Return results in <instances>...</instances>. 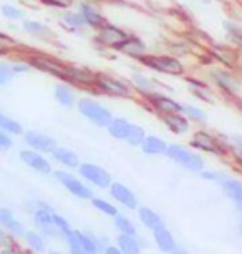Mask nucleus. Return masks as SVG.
<instances>
[{
  "label": "nucleus",
  "mask_w": 242,
  "mask_h": 254,
  "mask_svg": "<svg viewBox=\"0 0 242 254\" xmlns=\"http://www.w3.org/2000/svg\"><path fill=\"white\" fill-rule=\"evenodd\" d=\"M20 158L23 163H27V166H30L32 170L39 171V173H50L51 171L50 163L35 151H22Z\"/></svg>",
  "instance_id": "nucleus-13"
},
{
  "label": "nucleus",
  "mask_w": 242,
  "mask_h": 254,
  "mask_svg": "<svg viewBox=\"0 0 242 254\" xmlns=\"http://www.w3.org/2000/svg\"><path fill=\"white\" fill-rule=\"evenodd\" d=\"M2 15L7 18H12V20H17V18L23 17V12L20 8H17L15 5H8V3H3L2 5Z\"/></svg>",
  "instance_id": "nucleus-36"
},
{
  "label": "nucleus",
  "mask_w": 242,
  "mask_h": 254,
  "mask_svg": "<svg viewBox=\"0 0 242 254\" xmlns=\"http://www.w3.org/2000/svg\"><path fill=\"white\" fill-rule=\"evenodd\" d=\"M55 98L56 102H58L61 107H73L75 105V93L72 92V88L66 87V85H58V87L55 88Z\"/></svg>",
  "instance_id": "nucleus-23"
},
{
  "label": "nucleus",
  "mask_w": 242,
  "mask_h": 254,
  "mask_svg": "<svg viewBox=\"0 0 242 254\" xmlns=\"http://www.w3.org/2000/svg\"><path fill=\"white\" fill-rule=\"evenodd\" d=\"M25 141L33 150H39V151H53L56 148V141L53 138L40 131H28L25 135Z\"/></svg>",
  "instance_id": "nucleus-9"
},
{
  "label": "nucleus",
  "mask_w": 242,
  "mask_h": 254,
  "mask_svg": "<svg viewBox=\"0 0 242 254\" xmlns=\"http://www.w3.org/2000/svg\"><path fill=\"white\" fill-rule=\"evenodd\" d=\"M143 64L151 66L153 70L159 71V73H166V75H183L184 73V65L174 57H168V55H153V57H141L140 59Z\"/></svg>",
  "instance_id": "nucleus-2"
},
{
  "label": "nucleus",
  "mask_w": 242,
  "mask_h": 254,
  "mask_svg": "<svg viewBox=\"0 0 242 254\" xmlns=\"http://www.w3.org/2000/svg\"><path fill=\"white\" fill-rule=\"evenodd\" d=\"M140 218L143 219V223L146 224L148 228L151 229H159V228H164L163 224V219H161L154 211H151L149 208H141L140 209Z\"/></svg>",
  "instance_id": "nucleus-26"
},
{
  "label": "nucleus",
  "mask_w": 242,
  "mask_h": 254,
  "mask_svg": "<svg viewBox=\"0 0 242 254\" xmlns=\"http://www.w3.org/2000/svg\"><path fill=\"white\" fill-rule=\"evenodd\" d=\"M214 78H216V83L219 85L222 90H226V92L236 93L237 90H239V83H237L234 76L231 73H227V71H216Z\"/></svg>",
  "instance_id": "nucleus-21"
},
{
  "label": "nucleus",
  "mask_w": 242,
  "mask_h": 254,
  "mask_svg": "<svg viewBox=\"0 0 242 254\" xmlns=\"http://www.w3.org/2000/svg\"><path fill=\"white\" fill-rule=\"evenodd\" d=\"M154 239L158 243V246L161 251L164 253H169V251H174V241H173V236L166 231L164 228H159V229H154Z\"/></svg>",
  "instance_id": "nucleus-24"
},
{
  "label": "nucleus",
  "mask_w": 242,
  "mask_h": 254,
  "mask_svg": "<svg viewBox=\"0 0 242 254\" xmlns=\"http://www.w3.org/2000/svg\"><path fill=\"white\" fill-rule=\"evenodd\" d=\"M163 122L166 123V127L169 128L171 131L178 133V135H183L189 130V123L188 120L183 117L181 113H173V115H164Z\"/></svg>",
  "instance_id": "nucleus-17"
},
{
  "label": "nucleus",
  "mask_w": 242,
  "mask_h": 254,
  "mask_svg": "<svg viewBox=\"0 0 242 254\" xmlns=\"http://www.w3.org/2000/svg\"><path fill=\"white\" fill-rule=\"evenodd\" d=\"M5 226L10 229L12 233H15V234H23V226L20 223H17L15 219H10L8 223H5Z\"/></svg>",
  "instance_id": "nucleus-42"
},
{
  "label": "nucleus",
  "mask_w": 242,
  "mask_h": 254,
  "mask_svg": "<svg viewBox=\"0 0 242 254\" xmlns=\"http://www.w3.org/2000/svg\"><path fill=\"white\" fill-rule=\"evenodd\" d=\"M118 243H120L121 251L125 254H140V246H138V243L130 236V234H123V236H120L118 238Z\"/></svg>",
  "instance_id": "nucleus-27"
},
{
  "label": "nucleus",
  "mask_w": 242,
  "mask_h": 254,
  "mask_svg": "<svg viewBox=\"0 0 242 254\" xmlns=\"http://www.w3.org/2000/svg\"><path fill=\"white\" fill-rule=\"evenodd\" d=\"M10 219H13V216H12V213L8 209H5V208H2L0 209V221H2L3 224L5 223H8Z\"/></svg>",
  "instance_id": "nucleus-46"
},
{
  "label": "nucleus",
  "mask_w": 242,
  "mask_h": 254,
  "mask_svg": "<svg viewBox=\"0 0 242 254\" xmlns=\"http://www.w3.org/2000/svg\"><path fill=\"white\" fill-rule=\"evenodd\" d=\"M204 178H207V180H216L219 175H216V173H202Z\"/></svg>",
  "instance_id": "nucleus-48"
},
{
  "label": "nucleus",
  "mask_w": 242,
  "mask_h": 254,
  "mask_svg": "<svg viewBox=\"0 0 242 254\" xmlns=\"http://www.w3.org/2000/svg\"><path fill=\"white\" fill-rule=\"evenodd\" d=\"M55 178L60 181L61 185L65 186L66 190L70 191L72 194L78 196V198H92V191H90L87 186H85L83 183H80V180L73 178L72 175L65 173V171H56L55 173Z\"/></svg>",
  "instance_id": "nucleus-8"
},
{
  "label": "nucleus",
  "mask_w": 242,
  "mask_h": 254,
  "mask_svg": "<svg viewBox=\"0 0 242 254\" xmlns=\"http://www.w3.org/2000/svg\"><path fill=\"white\" fill-rule=\"evenodd\" d=\"M10 145H12V140L7 136L5 131H2L0 133V148H2V150H8Z\"/></svg>",
  "instance_id": "nucleus-43"
},
{
  "label": "nucleus",
  "mask_w": 242,
  "mask_h": 254,
  "mask_svg": "<svg viewBox=\"0 0 242 254\" xmlns=\"http://www.w3.org/2000/svg\"><path fill=\"white\" fill-rule=\"evenodd\" d=\"M53 224H56V226L61 229H65V231H68V223H66L61 216H58V214H53Z\"/></svg>",
  "instance_id": "nucleus-45"
},
{
  "label": "nucleus",
  "mask_w": 242,
  "mask_h": 254,
  "mask_svg": "<svg viewBox=\"0 0 242 254\" xmlns=\"http://www.w3.org/2000/svg\"><path fill=\"white\" fill-rule=\"evenodd\" d=\"M13 71H12V66L7 65V64H2L0 65V85H7L8 81L13 78Z\"/></svg>",
  "instance_id": "nucleus-38"
},
{
  "label": "nucleus",
  "mask_w": 242,
  "mask_h": 254,
  "mask_svg": "<svg viewBox=\"0 0 242 254\" xmlns=\"http://www.w3.org/2000/svg\"><path fill=\"white\" fill-rule=\"evenodd\" d=\"M63 20H65L66 25L75 27V28H80V27L87 25V20H85V17L82 15V12H68V13H65Z\"/></svg>",
  "instance_id": "nucleus-29"
},
{
  "label": "nucleus",
  "mask_w": 242,
  "mask_h": 254,
  "mask_svg": "<svg viewBox=\"0 0 242 254\" xmlns=\"http://www.w3.org/2000/svg\"><path fill=\"white\" fill-rule=\"evenodd\" d=\"M115 224H116V228L120 229L121 233L130 234V236H135L136 228L133 226V223L130 221V219H126V218H123V216H116V219H115Z\"/></svg>",
  "instance_id": "nucleus-33"
},
{
  "label": "nucleus",
  "mask_w": 242,
  "mask_h": 254,
  "mask_svg": "<svg viewBox=\"0 0 242 254\" xmlns=\"http://www.w3.org/2000/svg\"><path fill=\"white\" fill-rule=\"evenodd\" d=\"M105 254H121V253H120V249H116V248H108Z\"/></svg>",
  "instance_id": "nucleus-49"
},
{
  "label": "nucleus",
  "mask_w": 242,
  "mask_h": 254,
  "mask_svg": "<svg viewBox=\"0 0 242 254\" xmlns=\"http://www.w3.org/2000/svg\"><path fill=\"white\" fill-rule=\"evenodd\" d=\"M47 5L56 7V8H68L73 3V0H44Z\"/></svg>",
  "instance_id": "nucleus-41"
},
{
  "label": "nucleus",
  "mask_w": 242,
  "mask_h": 254,
  "mask_svg": "<svg viewBox=\"0 0 242 254\" xmlns=\"http://www.w3.org/2000/svg\"><path fill=\"white\" fill-rule=\"evenodd\" d=\"M183 113H186V117L196 120V122H206V115L201 108L197 107H191V105H184Z\"/></svg>",
  "instance_id": "nucleus-35"
},
{
  "label": "nucleus",
  "mask_w": 242,
  "mask_h": 254,
  "mask_svg": "<svg viewBox=\"0 0 242 254\" xmlns=\"http://www.w3.org/2000/svg\"><path fill=\"white\" fill-rule=\"evenodd\" d=\"M65 78H70L73 83H80L83 87H88V85H97L98 75H93L87 70L78 68V66H66Z\"/></svg>",
  "instance_id": "nucleus-11"
},
{
  "label": "nucleus",
  "mask_w": 242,
  "mask_h": 254,
  "mask_svg": "<svg viewBox=\"0 0 242 254\" xmlns=\"http://www.w3.org/2000/svg\"><path fill=\"white\" fill-rule=\"evenodd\" d=\"M35 221H37L39 226L48 229L51 224H53V214H50L47 209H40V211H37V213H35Z\"/></svg>",
  "instance_id": "nucleus-32"
},
{
  "label": "nucleus",
  "mask_w": 242,
  "mask_h": 254,
  "mask_svg": "<svg viewBox=\"0 0 242 254\" xmlns=\"http://www.w3.org/2000/svg\"><path fill=\"white\" fill-rule=\"evenodd\" d=\"M66 236H68L70 248H72V253H73V254H88L87 251H85L83 244L80 243V239H78V234H77V233L66 231Z\"/></svg>",
  "instance_id": "nucleus-34"
},
{
  "label": "nucleus",
  "mask_w": 242,
  "mask_h": 254,
  "mask_svg": "<svg viewBox=\"0 0 242 254\" xmlns=\"http://www.w3.org/2000/svg\"><path fill=\"white\" fill-rule=\"evenodd\" d=\"M0 127H2L3 131H8V133H13V135H20L22 133V127L20 123L15 122V120L8 118L7 115H0Z\"/></svg>",
  "instance_id": "nucleus-28"
},
{
  "label": "nucleus",
  "mask_w": 242,
  "mask_h": 254,
  "mask_svg": "<svg viewBox=\"0 0 242 254\" xmlns=\"http://www.w3.org/2000/svg\"><path fill=\"white\" fill-rule=\"evenodd\" d=\"M0 254H13V253H12V251H8V249H5V251H2Z\"/></svg>",
  "instance_id": "nucleus-51"
},
{
  "label": "nucleus",
  "mask_w": 242,
  "mask_h": 254,
  "mask_svg": "<svg viewBox=\"0 0 242 254\" xmlns=\"http://www.w3.org/2000/svg\"><path fill=\"white\" fill-rule=\"evenodd\" d=\"M51 153H53V156L61 163V165H65V166H68V168H77L80 165L78 156L75 155L73 151L66 150V148H55V150L51 151Z\"/></svg>",
  "instance_id": "nucleus-22"
},
{
  "label": "nucleus",
  "mask_w": 242,
  "mask_h": 254,
  "mask_svg": "<svg viewBox=\"0 0 242 254\" xmlns=\"http://www.w3.org/2000/svg\"><path fill=\"white\" fill-rule=\"evenodd\" d=\"M141 148H143V151L146 155H161V153L168 151L166 143L163 140H159L158 136H146Z\"/></svg>",
  "instance_id": "nucleus-19"
},
{
  "label": "nucleus",
  "mask_w": 242,
  "mask_h": 254,
  "mask_svg": "<svg viewBox=\"0 0 242 254\" xmlns=\"http://www.w3.org/2000/svg\"><path fill=\"white\" fill-rule=\"evenodd\" d=\"M10 66H12V71L15 75H22V73H27L28 71V65H25V64H13Z\"/></svg>",
  "instance_id": "nucleus-44"
},
{
  "label": "nucleus",
  "mask_w": 242,
  "mask_h": 254,
  "mask_svg": "<svg viewBox=\"0 0 242 254\" xmlns=\"http://www.w3.org/2000/svg\"><path fill=\"white\" fill-rule=\"evenodd\" d=\"M149 103L156 112L164 115H173V113H181L184 105H179L178 102H174L173 98L166 97V95L161 93H151L149 95Z\"/></svg>",
  "instance_id": "nucleus-6"
},
{
  "label": "nucleus",
  "mask_w": 242,
  "mask_h": 254,
  "mask_svg": "<svg viewBox=\"0 0 242 254\" xmlns=\"http://www.w3.org/2000/svg\"><path fill=\"white\" fill-rule=\"evenodd\" d=\"M80 173H82V176H85L88 181H92L93 185L99 186V188H108L111 183L110 175H108L103 168H99L97 165L85 163V165L80 166Z\"/></svg>",
  "instance_id": "nucleus-7"
},
{
  "label": "nucleus",
  "mask_w": 242,
  "mask_h": 254,
  "mask_svg": "<svg viewBox=\"0 0 242 254\" xmlns=\"http://www.w3.org/2000/svg\"><path fill=\"white\" fill-rule=\"evenodd\" d=\"M173 254H188L186 251H179V249H178V251H173Z\"/></svg>",
  "instance_id": "nucleus-50"
},
{
  "label": "nucleus",
  "mask_w": 242,
  "mask_h": 254,
  "mask_svg": "<svg viewBox=\"0 0 242 254\" xmlns=\"http://www.w3.org/2000/svg\"><path fill=\"white\" fill-rule=\"evenodd\" d=\"M193 146H196V148H199V150L207 151V153L222 155V148H221L219 143H217V140L206 131H197L196 135H194Z\"/></svg>",
  "instance_id": "nucleus-10"
},
{
  "label": "nucleus",
  "mask_w": 242,
  "mask_h": 254,
  "mask_svg": "<svg viewBox=\"0 0 242 254\" xmlns=\"http://www.w3.org/2000/svg\"><path fill=\"white\" fill-rule=\"evenodd\" d=\"M131 127L133 125L130 122H126L125 118H115L108 125V131H110V135L113 138H116V140H128Z\"/></svg>",
  "instance_id": "nucleus-16"
},
{
  "label": "nucleus",
  "mask_w": 242,
  "mask_h": 254,
  "mask_svg": "<svg viewBox=\"0 0 242 254\" xmlns=\"http://www.w3.org/2000/svg\"><path fill=\"white\" fill-rule=\"evenodd\" d=\"M78 110L85 118L95 123L97 127H108L113 120L110 110L105 108L103 105H99L98 102H95V100H88V98L80 100Z\"/></svg>",
  "instance_id": "nucleus-1"
},
{
  "label": "nucleus",
  "mask_w": 242,
  "mask_h": 254,
  "mask_svg": "<svg viewBox=\"0 0 242 254\" xmlns=\"http://www.w3.org/2000/svg\"><path fill=\"white\" fill-rule=\"evenodd\" d=\"M78 234V239H80V243L83 244V248H85V251H87L88 254H97V244H95L92 239L87 238V236H83V234Z\"/></svg>",
  "instance_id": "nucleus-39"
},
{
  "label": "nucleus",
  "mask_w": 242,
  "mask_h": 254,
  "mask_svg": "<svg viewBox=\"0 0 242 254\" xmlns=\"http://www.w3.org/2000/svg\"><path fill=\"white\" fill-rule=\"evenodd\" d=\"M222 188H224V193L229 196L231 199L236 201L237 208L242 211V183L236 180H229L226 178L224 183H222Z\"/></svg>",
  "instance_id": "nucleus-18"
},
{
  "label": "nucleus",
  "mask_w": 242,
  "mask_h": 254,
  "mask_svg": "<svg viewBox=\"0 0 242 254\" xmlns=\"http://www.w3.org/2000/svg\"><path fill=\"white\" fill-rule=\"evenodd\" d=\"M23 28H25L28 33H33V35H44V33L50 32L48 27L35 20H23Z\"/></svg>",
  "instance_id": "nucleus-30"
},
{
  "label": "nucleus",
  "mask_w": 242,
  "mask_h": 254,
  "mask_svg": "<svg viewBox=\"0 0 242 254\" xmlns=\"http://www.w3.org/2000/svg\"><path fill=\"white\" fill-rule=\"evenodd\" d=\"M145 138H146V135H145L143 128L138 127V125H133L131 131H130V136H128V143H130V145H133V146L143 145Z\"/></svg>",
  "instance_id": "nucleus-31"
},
{
  "label": "nucleus",
  "mask_w": 242,
  "mask_h": 254,
  "mask_svg": "<svg viewBox=\"0 0 242 254\" xmlns=\"http://www.w3.org/2000/svg\"><path fill=\"white\" fill-rule=\"evenodd\" d=\"M50 254H66V253H60V251H51Z\"/></svg>",
  "instance_id": "nucleus-52"
},
{
  "label": "nucleus",
  "mask_w": 242,
  "mask_h": 254,
  "mask_svg": "<svg viewBox=\"0 0 242 254\" xmlns=\"http://www.w3.org/2000/svg\"><path fill=\"white\" fill-rule=\"evenodd\" d=\"M234 143H236V145H237V146H239V150L242 151V136H239V135H236V136H234Z\"/></svg>",
  "instance_id": "nucleus-47"
},
{
  "label": "nucleus",
  "mask_w": 242,
  "mask_h": 254,
  "mask_svg": "<svg viewBox=\"0 0 242 254\" xmlns=\"http://www.w3.org/2000/svg\"><path fill=\"white\" fill-rule=\"evenodd\" d=\"M111 196L115 198L116 201H120L121 204H125L126 208H131L135 209L136 208V198L135 194L131 193L130 190L126 188L125 185H120V183H115L111 185Z\"/></svg>",
  "instance_id": "nucleus-15"
},
{
  "label": "nucleus",
  "mask_w": 242,
  "mask_h": 254,
  "mask_svg": "<svg viewBox=\"0 0 242 254\" xmlns=\"http://www.w3.org/2000/svg\"><path fill=\"white\" fill-rule=\"evenodd\" d=\"M133 81H135L138 90H141V92H145L148 95L154 93L156 87H158V83H156L153 78H149V76H146L143 73H135V75H133Z\"/></svg>",
  "instance_id": "nucleus-25"
},
{
  "label": "nucleus",
  "mask_w": 242,
  "mask_h": 254,
  "mask_svg": "<svg viewBox=\"0 0 242 254\" xmlns=\"http://www.w3.org/2000/svg\"><path fill=\"white\" fill-rule=\"evenodd\" d=\"M118 50L125 52V54L131 55V57H136V59H141V57L145 55V52H146V47H145L143 42L140 40V38L131 37L130 40H128L126 44H123Z\"/></svg>",
  "instance_id": "nucleus-20"
},
{
  "label": "nucleus",
  "mask_w": 242,
  "mask_h": 254,
  "mask_svg": "<svg viewBox=\"0 0 242 254\" xmlns=\"http://www.w3.org/2000/svg\"><path fill=\"white\" fill-rule=\"evenodd\" d=\"M93 206L98 208L99 211H103V213L108 214V216H116V208L111 206L110 203H106L105 199H93Z\"/></svg>",
  "instance_id": "nucleus-37"
},
{
  "label": "nucleus",
  "mask_w": 242,
  "mask_h": 254,
  "mask_svg": "<svg viewBox=\"0 0 242 254\" xmlns=\"http://www.w3.org/2000/svg\"><path fill=\"white\" fill-rule=\"evenodd\" d=\"M97 87L101 90L103 93L111 95V97L125 98L130 95V88H128L123 81L116 80V78H111V76H106V75H98Z\"/></svg>",
  "instance_id": "nucleus-5"
},
{
  "label": "nucleus",
  "mask_w": 242,
  "mask_h": 254,
  "mask_svg": "<svg viewBox=\"0 0 242 254\" xmlns=\"http://www.w3.org/2000/svg\"><path fill=\"white\" fill-rule=\"evenodd\" d=\"M130 38L131 35H128L125 30H121V28H118L115 25H108V23H105V25L99 28L98 33V40L105 47H111V49H120Z\"/></svg>",
  "instance_id": "nucleus-4"
},
{
  "label": "nucleus",
  "mask_w": 242,
  "mask_h": 254,
  "mask_svg": "<svg viewBox=\"0 0 242 254\" xmlns=\"http://www.w3.org/2000/svg\"><path fill=\"white\" fill-rule=\"evenodd\" d=\"M80 12H82V15L85 17V20H87V25L95 27V28H101L105 25L106 20H105V17H103V13L95 5H92V3H82V5H80Z\"/></svg>",
  "instance_id": "nucleus-14"
},
{
  "label": "nucleus",
  "mask_w": 242,
  "mask_h": 254,
  "mask_svg": "<svg viewBox=\"0 0 242 254\" xmlns=\"http://www.w3.org/2000/svg\"><path fill=\"white\" fill-rule=\"evenodd\" d=\"M27 241L30 243V246H32V248L39 249V251H44V241L40 239L39 234H35V233H27Z\"/></svg>",
  "instance_id": "nucleus-40"
},
{
  "label": "nucleus",
  "mask_w": 242,
  "mask_h": 254,
  "mask_svg": "<svg viewBox=\"0 0 242 254\" xmlns=\"http://www.w3.org/2000/svg\"><path fill=\"white\" fill-rule=\"evenodd\" d=\"M166 155H168L171 160H174L181 166L188 168V170H191V171H201L204 168L202 158L199 155H196V153H191L189 150H186L184 146L171 145V146H168Z\"/></svg>",
  "instance_id": "nucleus-3"
},
{
  "label": "nucleus",
  "mask_w": 242,
  "mask_h": 254,
  "mask_svg": "<svg viewBox=\"0 0 242 254\" xmlns=\"http://www.w3.org/2000/svg\"><path fill=\"white\" fill-rule=\"evenodd\" d=\"M30 64L45 73L56 75V76H65V70L60 64H56L55 60L47 59V57H30Z\"/></svg>",
  "instance_id": "nucleus-12"
}]
</instances>
